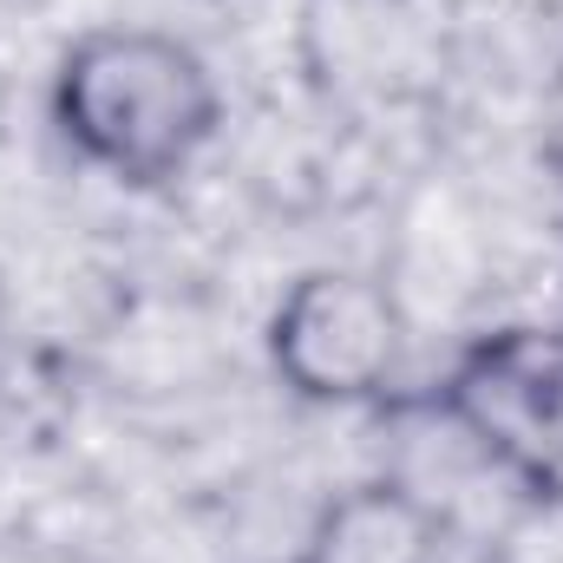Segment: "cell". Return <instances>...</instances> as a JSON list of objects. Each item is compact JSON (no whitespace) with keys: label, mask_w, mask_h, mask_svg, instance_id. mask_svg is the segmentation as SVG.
<instances>
[{"label":"cell","mask_w":563,"mask_h":563,"mask_svg":"<svg viewBox=\"0 0 563 563\" xmlns=\"http://www.w3.org/2000/svg\"><path fill=\"white\" fill-rule=\"evenodd\" d=\"M295 563H445V511L400 478L347 485L321 505Z\"/></svg>","instance_id":"cell-4"},{"label":"cell","mask_w":563,"mask_h":563,"mask_svg":"<svg viewBox=\"0 0 563 563\" xmlns=\"http://www.w3.org/2000/svg\"><path fill=\"white\" fill-rule=\"evenodd\" d=\"M432 413L498 478L558 498L563 492V321H511L459 347Z\"/></svg>","instance_id":"cell-2"},{"label":"cell","mask_w":563,"mask_h":563,"mask_svg":"<svg viewBox=\"0 0 563 563\" xmlns=\"http://www.w3.org/2000/svg\"><path fill=\"white\" fill-rule=\"evenodd\" d=\"M53 125L125 190L177 184L223 132L210 59L157 26H92L53 73Z\"/></svg>","instance_id":"cell-1"},{"label":"cell","mask_w":563,"mask_h":563,"mask_svg":"<svg viewBox=\"0 0 563 563\" xmlns=\"http://www.w3.org/2000/svg\"><path fill=\"white\" fill-rule=\"evenodd\" d=\"M269 367L301 407H374L407 367V314L361 269H308L269 314Z\"/></svg>","instance_id":"cell-3"}]
</instances>
